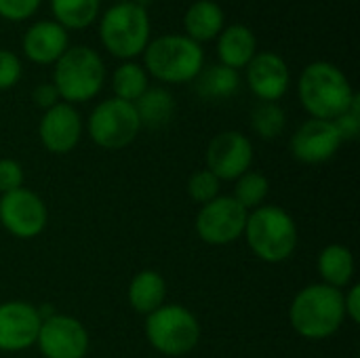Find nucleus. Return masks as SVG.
<instances>
[{
  "mask_svg": "<svg viewBox=\"0 0 360 358\" xmlns=\"http://www.w3.org/2000/svg\"><path fill=\"white\" fill-rule=\"evenodd\" d=\"M344 321V293L323 283L304 287L289 308V323L293 331L312 342L329 340L340 331Z\"/></svg>",
  "mask_w": 360,
  "mask_h": 358,
  "instance_id": "nucleus-1",
  "label": "nucleus"
},
{
  "mask_svg": "<svg viewBox=\"0 0 360 358\" xmlns=\"http://www.w3.org/2000/svg\"><path fill=\"white\" fill-rule=\"evenodd\" d=\"M297 93L304 110L319 120H335L350 108L354 97L346 74L329 61L306 65L297 82Z\"/></svg>",
  "mask_w": 360,
  "mask_h": 358,
  "instance_id": "nucleus-2",
  "label": "nucleus"
},
{
  "mask_svg": "<svg viewBox=\"0 0 360 358\" xmlns=\"http://www.w3.org/2000/svg\"><path fill=\"white\" fill-rule=\"evenodd\" d=\"M249 249L266 264L287 262L297 249L295 219L276 205H262L247 217L245 234Z\"/></svg>",
  "mask_w": 360,
  "mask_h": 358,
  "instance_id": "nucleus-3",
  "label": "nucleus"
},
{
  "mask_svg": "<svg viewBox=\"0 0 360 358\" xmlns=\"http://www.w3.org/2000/svg\"><path fill=\"white\" fill-rule=\"evenodd\" d=\"M143 61V70L160 82L184 84L200 74L205 65V51L186 34H165L148 42Z\"/></svg>",
  "mask_w": 360,
  "mask_h": 358,
  "instance_id": "nucleus-4",
  "label": "nucleus"
},
{
  "mask_svg": "<svg viewBox=\"0 0 360 358\" xmlns=\"http://www.w3.org/2000/svg\"><path fill=\"white\" fill-rule=\"evenodd\" d=\"M105 82V65L91 46H68L55 61L53 84L65 103H84L93 99Z\"/></svg>",
  "mask_w": 360,
  "mask_h": 358,
  "instance_id": "nucleus-5",
  "label": "nucleus"
},
{
  "mask_svg": "<svg viewBox=\"0 0 360 358\" xmlns=\"http://www.w3.org/2000/svg\"><path fill=\"white\" fill-rule=\"evenodd\" d=\"M99 38L108 53L118 59H133L141 55L150 42L148 11L133 0L114 4L101 19Z\"/></svg>",
  "mask_w": 360,
  "mask_h": 358,
  "instance_id": "nucleus-6",
  "label": "nucleus"
},
{
  "mask_svg": "<svg viewBox=\"0 0 360 358\" xmlns=\"http://www.w3.org/2000/svg\"><path fill=\"white\" fill-rule=\"evenodd\" d=\"M146 338L156 352L165 357H184L196 348L200 325L188 308L165 304L146 319Z\"/></svg>",
  "mask_w": 360,
  "mask_h": 358,
  "instance_id": "nucleus-7",
  "label": "nucleus"
},
{
  "mask_svg": "<svg viewBox=\"0 0 360 358\" xmlns=\"http://www.w3.org/2000/svg\"><path fill=\"white\" fill-rule=\"evenodd\" d=\"M141 122L133 103L122 99L101 101L89 116V135L103 150H122L135 141Z\"/></svg>",
  "mask_w": 360,
  "mask_h": 358,
  "instance_id": "nucleus-8",
  "label": "nucleus"
},
{
  "mask_svg": "<svg viewBox=\"0 0 360 358\" xmlns=\"http://www.w3.org/2000/svg\"><path fill=\"white\" fill-rule=\"evenodd\" d=\"M249 211L243 209L232 196H217L200 207L196 215V232L202 243L213 247L232 245L245 234Z\"/></svg>",
  "mask_w": 360,
  "mask_h": 358,
  "instance_id": "nucleus-9",
  "label": "nucleus"
},
{
  "mask_svg": "<svg viewBox=\"0 0 360 358\" xmlns=\"http://www.w3.org/2000/svg\"><path fill=\"white\" fill-rule=\"evenodd\" d=\"M49 222L44 200L25 188L0 196V224L15 238H36Z\"/></svg>",
  "mask_w": 360,
  "mask_h": 358,
  "instance_id": "nucleus-10",
  "label": "nucleus"
},
{
  "mask_svg": "<svg viewBox=\"0 0 360 358\" xmlns=\"http://www.w3.org/2000/svg\"><path fill=\"white\" fill-rule=\"evenodd\" d=\"M86 327L68 314H53L42 321L36 346L44 358H84L89 352Z\"/></svg>",
  "mask_w": 360,
  "mask_h": 358,
  "instance_id": "nucleus-11",
  "label": "nucleus"
},
{
  "mask_svg": "<svg viewBox=\"0 0 360 358\" xmlns=\"http://www.w3.org/2000/svg\"><path fill=\"white\" fill-rule=\"evenodd\" d=\"M207 169L219 181H236L240 175L251 171L253 165V143L238 131L217 133L205 154Z\"/></svg>",
  "mask_w": 360,
  "mask_h": 358,
  "instance_id": "nucleus-12",
  "label": "nucleus"
},
{
  "mask_svg": "<svg viewBox=\"0 0 360 358\" xmlns=\"http://www.w3.org/2000/svg\"><path fill=\"white\" fill-rule=\"evenodd\" d=\"M42 319L38 308L30 302H4L0 304V350L21 352L36 344Z\"/></svg>",
  "mask_w": 360,
  "mask_h": 358,
  "instance_id": "nucleus-13",
  "label": "nucleus"
},
{
  "mask_svg": "<svg viewBox=\"0 0 360 358\" xmlns=\"http://www.w3.org/2000/svg\"><path fill=\"white\" fill-rule=\"evenodd\" d=\"M342 137L331 120L310 118L291 137V154L304 165H323L331 160L340 146Z\"/></svg>",
  "mask_w": 360,
  "mask_h": 358,
  "instance_id": "nucleus-14",
  "label": "nucleus"
},
{
  "mask_svg": "<svg viewBox=\"0 0 360 358\" xmlns=\"http://www.w3.org/2000/svg\"><path fill=\"white\" fill-rule=\"evenodd\" d=\"M38 135L44 150H49L51 154H68L78 146L82 135L80 114L74 110V106L65 101L57 103L49 108L40 118Z\"/></svg>",
  "mask_w": 360,
  "mask_h": 358,
  "instance_id": "nucleus-15",
  "label": "nucleus"
},
{
  "mask_svg": "<svg viewBox=\"0 0 360 358\" xmlns=\"http://www.w3.org/2000/svg\"><path fill=\"white\" fill-rule=\"evenodd\" d=\"M291 74L285 59L276 53H257L247 65V84L262 101H278L289 91Z\"/></svg>",
  "mask_w": 360,
  "mask_h": 358,
  "instance_id": "nucleus-16",
  "label": "nucleus"
},
{
  "mask_svg": "<svg viewBox=\"0 0 360 358\" xmlns=\"http://www.w3.org/2000/svg\"><path fill=\"white\" fill-rule=\"evenodd\" d=\"M68 30L57 21H38L23 34V53L30 61L49 65L68 51Z\"/></svg>",
  "mask_w": 360,
  "mask_h": 358,
  "instance_id": "nucleus-17",
  "label": "nucleus"
},
{
  "mask_svg": "<svg viewBox=\"0 0 360 358\" xmlns=\"http://www.w3.org/2000/svg\"><path fill=\"white\" fill-rule=\"evenodd\" d=\"M217 55L221 65H228L238 72L240 68H247L249 61L257 55V38L251 27L243 23L228 25L219 34Z\"/></svg>",
  "mask_w": 360,
  "mask_h": 358,
  "instance_id": "nucleus-18",
  "label": "nucleus"
},
{
  "mask_svg": "<svg viewBox=\"0 0 360 358\" xmlns=\"http://www.w3.org/2000/svg\"><path fill=\"white\" fill-rule=\"evenodd\" d=\"M129 304L137 314L150 317L160 306H165L167 300V283L156 270H141L133 276L129 291H127Z\"/></svg>",
  "mask_w": 360,
  "mask_h": 358,
  "instance_id": "nucleus-19",
  "label": "nucleus"
},
{
  "mask_svg": "<svg viewBox=\"0 0 360 358\" xmlns=\"http://www.w3.org/2000/svg\"><path fill=\"white\" fill-rule=\"evenodd\" d=\"M226 23V15L221 6L213 0H196L184 17L186 36L194 42H207L221 34Z\"/></svg>",
  "mask_w": 360,
  "mask_h": 358,
  "instance_id": "nucleus-20",
  "label": "nucleus"
},
{
  "mask_svg": "<svg viewBox=\"0 0 360 358\" xmlns=\"http://www.w3.org/2000/svg\"><path fill=\"white\" fill-rule=\"evenodd\" d=\"M316 268H319L323 285L342 291L344 287H348L352 283V276H354V255L344 245H327L319 253Z\"/></svg>",
  "mask_w": 360,
  "mask_h": 358,
  "instance_id": "nucleus-21",
  "label": "nucleus"
},
{
  "mask_svg": "<svg viewBox=\"0 0 360 358\" xmlns=\"http://www.w3.org/2000/svg\"><path fill=\"white\" fill-rule=\"evenodd\" d=\"M141 127L160 129L171 122L175 114V99L162 87H148L146 93L133 103Z\"/></svg>",
  "mask_w": 360,
  "mask_h": 358,
  "instance_id": "nucleus-22",
  "label": "nucleus"
},
{
  "mask_svg": "<svg viewBox=\"0 0 360 358\" xmlns=\"http://www.w3.org/2000/svg\"><path fill=\"white\" fill-rule=\"evenodd\" d=\"M194 80H196V93L202 99H211V101L228 99L240 87L238 72L228 65H221V63L200 70V74Z\"/></svg>",
  "mask_w": 360,
  "mask_h": 358,
  "instance_id": "nucleus-23",
  "label": "nucleus"
},
{
  "mask_svg": "<svg viewBox=\"0 0 360 358\" xmlns=\"http://www.w3.org/2000/svg\"><path fill=\"white\" fill-rule=\"evenodd\" d=\"M101 0H51L55 21L65 30L89 27L99 13Z\"/></svg>",
  "mask_w": 360,
  "mask_h": 358,
  "instance_id": "nucleus-24",
  "label": "nucleus"
},
{
  "mask_svg": "<svg viewBox=\"0 0 360 358\" xmlns=\"http://www.w3.org/2000/svg\"><path fill=\"white\" fill-rule=\"evenodd\" d=\"M148 72L133 61H124L122 65L116 68L114 76H112V89L116 99L135 103L148 89Z\"/></svg>",
  "mask_w": 360,
  "mask_h": 358,
  "instance_id": "nucleus-25",
  "label": "nucleus"
},
{
  "mask_svg": "<svg viewBox=\"0 0 360 358\" xmlns=\"http://www.w3.org/2000/svg\"><path fill=\"white\" fill-rule=\"evenodd\" d=\"M268 192H270V181L266 179V175H262L259 171H247L245 175H240L236 179L232 198L243 209L253 211V209H259L266 203Z\"/></svg>",
  "mask_w": 360,
  "mask_h": 358,
  "instance_id": "nucleus-26",
  "label": "nucleus"
},
{
  "mask_svg": "<svg viewBox=\"0 0 360 358\" xmlns=\"http://www.w3.org/2000/svg\"><path fill=\"white\" fill-rule=\"evenodd\" d=\"M251 127H253L255 135H259L262 139H274V137H278L285 131L287 114H285V110L278 103L264 101L262 106H257L253 110Z\"/></svg>",
  "mask_w": 360,
  "mask_h": 358,
  "instance_id": "nucleus-27",
  "label": "nucleus"
},
{
  "mask_svg": "<svg viewBox=\"0 0 360 358\" xmlns=\"http://www.w3.org/2000/svg\"><path fill=\"white\" fill-rule=\"evenodd\" d=\"M219 188L221 181L209 169H200L188 179V196L198 205H207L215 200L219 196Z\"/></svg>",
  "mask_w": 360,
  "mask_h": 358,
  "instance_id": "nucleus-28",
  "label": "nucleus"
},
{
  "mask_svg": "<svg viewBox=\"0 0 360 358\" xmlns=\"http://www.w3.org/2000/svg\"><path fill=\"white\" fill-rule=\"evenodd\" d=\"M333 124H335V129H338V133H340V137H342V141H352V139H356L360 133V97L354 93V97H352V103H350V108L342 114V116H338L335 120H331Z\"/></svg>",
  "mask_w": 360,
  "mask_h": 358,
  "instance_id": "nucleus-29",
  "label": "nucleus"
},
{
  "mask_svg": "<svg viewBox=\"0 0 360 358\" xmlns=\"http://www.w3.org/2000/svg\"><path fill=\"white\" fill-rule=\"evenodd\" d=\"M23 167L13 158H0V194L23 188Z\"/></svg>",
  "mask_w": 360,
  "mask_h": 358,
  "instance_id": "nucleus-30",
  "label": "nucleus"
},
{
  "mask_svg": "<svg viewBox=\"0 0 360 358\" xmlns=\"http://www.w3.org/2000/svg\"><path fill=\"white\" fill-rule=\"evenodd\" d=\"M21 78V61L13 51L0 49V91L15 87Z\"/></svg>",
  "mask_w": 360,
  "mask_h": 358,
  "instance_id": "nucleus-31",
  "label": "nucleus"
},
{
  "mask_svg": "<svg viewBox=\"0 0 360 358\" xmlns=\"http://www.w3.org/2000/svg\"><path fill=\"white\" fill-rule=\"evenodd\" d=\"M42 0H0V17L8 21H23L32 17Z\"/></svg>",
  "mask_w": 360,
  "mask_h": 358,
  "instance_id": "nucleus-32",
  "label": "nucleus"
},
{
  "mask_svg": "<svg viewBox=\"0 0 360 358\" xmlns=\"http://www.w3.org/2000/svg\"><path fill=\"white\" fill-rule=\"evenodd\" d=\"M32 99H34V103H36L38 108H42V110L46 112L49 108H53V106L59 103V93H57V89H55L53 82H44V84H38V87L34 89Z\"/></svg>",
  "mask_w": 360,
  "mask_h": 358,
  "instance_id": "nucleus-33",
  "label": "nucleus"
},
{
  "mask_svg": "<svg viewBox=\"0 0 360 358\" xmlns=\"http://www.w3.org/2000/svg\"><path fill=\"white\" fill-rule=\"evenodd\" d=\"M344 312L352 323H360V285H352L344 295Z\"/></svg>",
  "mask_w": 360,
  "mask_h": 358,
  "instance_id": "nucleus-34",
  "label": "nucleus"
},
{
  "mask_svg": "<svg viewBox=\"0 0 360 358\" xmlns=\"http://www.w3.org/2000/svg\"><path fill=\"white\" fill-rule=\"evenodd\" d=\"M118 2H129V0H118Z\"/></svg>",
  "mask_w": 360,
  "mask_h": 358,
  "instance_id": "nucleus-35",
  "label": "nucleus"
}]
</instances>
